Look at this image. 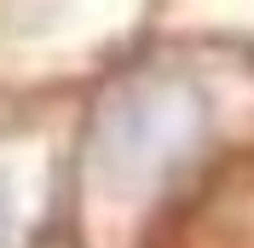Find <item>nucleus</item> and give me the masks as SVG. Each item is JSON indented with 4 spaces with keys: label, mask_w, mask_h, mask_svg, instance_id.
<instances>
[{
    "label": "nucleus",
    "mask_w": 254,
    "mask_h": 248,
    "mask_svg": "<svg viewBox=\"0 0 254 248\" xmlns=\"http://www.w3.org/2000/svg\"><path fill=\"white\" fill-rule=\"evenodd\" d=\"M202 133V98L179 81H139L122 104L98 122V162L116 173H144L156 162H174Z\"/></svg>",
    "instance_id": "obj_1"
},
{
    "label": "nucleus",
    "mask_w": 254,
    "mask_h": 248,
    "mask_svg": "<svg viewBox=\"0 0 254 248\" xmlns=\"http://www.w3.org/2000/svg\"><path fill=\"white\" fill-rule=\"evenodd\" d=\"M12 237V196H6V179H0V248Z\"/></svg>",
    "instance_id": "obj_2"
}]
</instances>
